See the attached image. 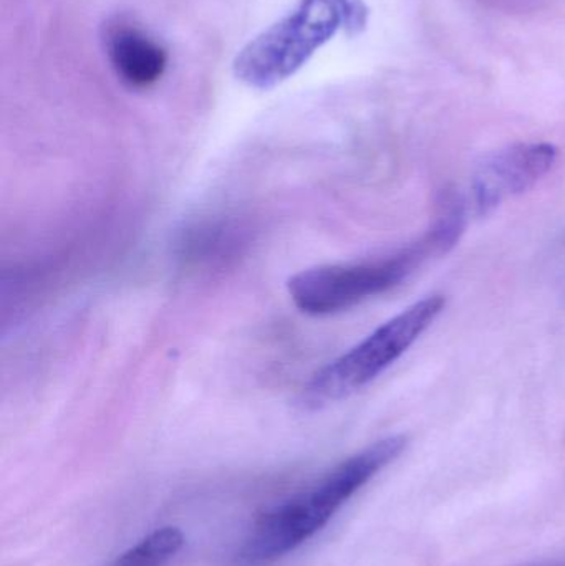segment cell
I'll list each match as a JSON object with an SVG mask.
<instances>
[{
    "instance_id": "cell-1",
    "label": "cell",
    "mask_w": 565,
    "mask_h": 566,
    "mask_svg": "<svg viewBox=\"0 0 565 566\" xmlns=\"http://www.w3.org/2000/svg\"><path fill=\"white\" fill-rule=\"evenodd\" d=\"M407 448L405 436H390L332 469L317 484L261 515L245 538L239 560L264 565L291 554L314 537L335 512L384 471Z\"/></svg>"
},
{
    "instance_id": "cell-2",
    "label": "cell",
    "mask_w": 565,
    "mask_h": 566,
    "mask_svg": "<svg viewBox=\"0 0 565 566\" xmlns=\"http://www.w3.org/2000/svg\"><path fill=\"white\" fill-rule=\"evenodd\" d=\"M464 229L463 206L447 199L437 222L414 244L362 264L324 265L299 272L287 283L289 295L301 312L324 316L360 305L407 281L431 258L457 244Z\"/></svg>"
},
{
    "instance_id": "cell-3",
    "label": "cell",
    "mask_w": 565,
    "mask_h": 566,
    "mask_svg": "<svg viewBox=\"0 0 565 566\" xmlns=\"http://www.w3.org/2000/svg\"><path fill=\"white\" fill-rule=\"evenodd\" d=\"M367 22L364 0H301L291 13L239 52L236 76L251 88H274L297 73L341 30L357 35Z\"/></svg>"
},
{
    "instance_id": "cell-4",
    "label": "cell",
    "mask_w": 565,
    "mask_h": 566,
    "mask_svg": "<svg viewBox=\"0 0 565 566\" xmlns=\"http://www.w3.org/2000/svg\"><path fill=\"white\" fill-rule=\"evenodd\" d=\"M444 305L447 300L443 296H427L384 323L354 348L312 376L302 391V406L307 409L324 408L370 385L433 325Z\"/></svg>"
},
{
    "instance_id": "cell-5",
    "label": "cell",
    "mask_w": 565,
    "mask_h": 566,
    "mask_svg": "<svg viewBox=\"0 0 565 566\" xmlns=\"http://www.w3.org/2000/svg\"><path fill=\"white\" fill-rule=\"evenodd\" d=\"M557 161V149L547 143L514 145L491 156L473 178L474 205L480 214L494 211L508 199L536 186Z\"/></svg>"
},
{
    "instance_id": "cell-6",
    "label": "cell",
    "mask_w": 565,
    "mask_h": 566,
    "mask_svg": "<svg viewBox=\"0 0 565 566\" xmlns=\"http://www.w3.org/2000/svg\"><path fill=\"white\" fill-rule=\"evenodd\" d=\"M103 43L113 70L129 88L155 85L168 65V53L159 42L125 17H115L106 23Z\"/></svg>"
},
{
    "instance_id": "cell-7",
    "label": "cell",
    "mask_w": 565,
    "mask_h": 566,
    "mask_svg": "<svg viewBox=\"0 0 565 566\" xmlns=\"http://www.w3.org/2000/svg\"><path fill=\"white\" fill-rule=\"evenodd\" d=\"M182 544L185 535L179 528H158L116 558L112 566H163L181 551Z\"/></svg>"
}]
</instances>
